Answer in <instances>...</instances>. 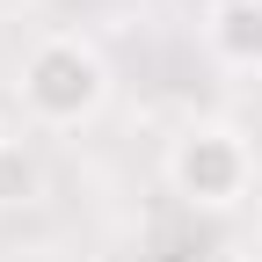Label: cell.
Instances as JSON below:
<instances>
[{
    "mask_svg": "<svg viewBox=\"0 0 262 262\" xmlns=\"http://www.w3.org/2000/svg\"><path fill=\"white\" fill-rule=\"evenodd\" d=\"M15 102L37 131H80L110 102V58L80 29H44L15 66Z\"/></svg>",
    "mask_w": 262,
    "mask_h": 262,
    "instance_id": "6da1fadb",
    "label": "cell"
},
{
    "mask_svg": "<svg viewBox=\"0 0 262 262\" xmlns=\"http://www.w3.org/2000/svg\"><path fill=\"white\" fill-rule=\"evenodd\" d=\"M160 182H168L189 211H241L255 196V146L241 124L226 117H189L175 139L160 146Z\"/></svg>",
    "mask_w": 262,
    "mask_h": 262,
    "instance_id": "7a4b0ae2",
    "label": "cell"
},
{
    "mask_svg": "<svg viewBox=\"0 0 262 262\" xmlns=\"http://www.w3.org/2000/svg\"><path fill=\"white\" fill-rule=\"evenodd\" d=\"M204 51L226 73H262V0H211L204 8Z\"/></svg>",
    "mask_w": 262,
    "mask_h": 262,
    "instance_id": "3957f363",
    "label": "cell"
},
{
    "mask_svg": "<svg viewBox=\"0 0 262 262\" xmlns=\"http://www.w3.org/2000/svg\"><path fill=\"white\" fill-rule=\"evenodd\" d=\"M0 153H8V124H0Z\"/></svg>",
    "mask_w": 262,
    "mask_h": 262,
    "instance_id": "277c9868",
    "label": "cell"
}]
</instances>
